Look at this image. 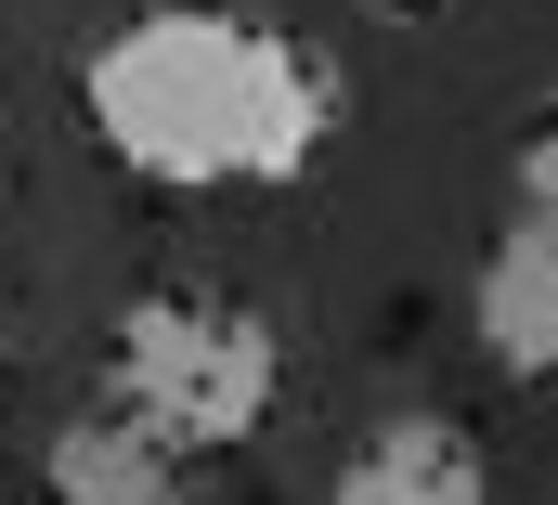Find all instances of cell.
Listing matches in <instances>:
<instances>
[{
	"label": "cell",
	"instance_id": "cell-1",
	"mask_svg": "<svg viewBox=\"0 0 558 505\" xmlns=\"http://www.w3.org/2000/svg\"><path fill=\"white\" fill-rule=\"evenodd\" d=\"M78 118L92 143L169 182V195H260L299 182L338 130V65L312 39H286L274 13H234V0H143L131 26L92 39L78 65Z\"/></svg>",
	"mask_w": 558,
	"mask_h": 505
},
{
	"label": "cell",
	"instance_id": "cell-2",
	"mask_svg": "<svg viewBox=\"0 0 558 505\" xmlns=\"http://www.w3.org/2000/svg\"><path fill=\"white\" fill-rule=\"evenodd\" d=\"M286 389V337L221 298V285H143L131 311L105 324V402L131 415L143 441H169L182 467L195 454H234Z\"/></svg>",
	"mask_w": 558,
	"mask_h": 505
},
{
	"label": "cell",
	"instance_id": "cell-3",
	"mask_svg": "<svg viewBox=\"0 0 558 505\" xmlns=\"http://www.w3.org/2000/svg\"><path fill=\"white\" fill-rule=\"evenodd\" d=\"M468 324H481L494 377H558V221H546V208H520V221L481 247Z\"/></svg>",
	"mask_w": 558,
	"mask_h": 505
},
{
	"label": "cell",
	"instance_id": "cell-4",
	"mask_svg": "<svg viewBox=\"0 0 558 505\" xmlns=\"http://www.w3.org/2000/svg\"><path fill=\"white\" fill-rule=\"evenodd\" d=\"M338 505H494V467H481V441L454 415H390V428L351 441Z\"/></svg>",
	"mask_w": 558,
	"mask_h": 505
},
{
	"label": "cell",
	"instance_id": "cell-5",
	"mask_svg": "<svg viewBox=\"0 0 558 505\" xmlns=\"http://www.w3.org/2000/svg\"><path fill=\"white\" fill-rule=\"evenodd\" d=\"M39 493L52 505H182V454L143 441L118 402H92V415H65L39 441Z\"/></svg>",
	"mask_w": 558,
	"mask_h": 505
},
{
	"label": "cell",
	"instance_id": "cell-6",
	"mask_svg": "<svg viewBox=\"0 0 558 505\" xmlns=\"http://www.w3.org/2000/svg\"><path fill=\"white\" fill-rule=\"evenodd\" d=\"M520 208H546V221H558V91L533 104V130H520Z\"/></svg>",
	"mask_w": 558,
	"mask_h": 505
},
{
	"label": "cell",
	"instance_id": "cell-7",
	"mask_svg": "<svg viewBox=\"0 0 558 505\" xmlns=\"http://www.w3.org/2000/svg\"><path fill=\"white\" fill-rule=\"evenodd\" d=\"M390 13H441V0H390Z\"/></svg>",
	"mask_w": 558,
	"mask_h": 505
}]
</instances>
